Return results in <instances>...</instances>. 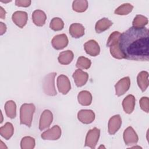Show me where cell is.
<instances>
[{"mask_svg": "<svg viewBox=\"0 0 149 149\" xmlns=\"http://www.w3.org/2000/svg\"><path fill=\"white\" fill-rule=\"evenodd\" d=\"M77 118L81 123L90 124L95 119V113L91 109H81L77 113Z\"/></svg>", "mask_w": 149, "mask_h": 149, "instance_id": "8fae6325", "label": "cell"}, {"mask_svg": "<svg viewBox=\"0 0 149 149\" xmlns=\"http://www.w3.org/2000/svg\"><path fill=\"white\" fill-rule=\"evenodd\" d=\"M122 119L119 115H115L112 116L108 122V130L110 134H114L120 127Z\"/></svg>", "mask_w": 149, "mask_h": 149, "instance_id": "4fadbf2b", "label": "cell"}, {"mask_svg": "<svg viewBox=\"0 0 149 149\" xmlns=\"http://www.w3.org/2000/svg\"><path fill=\"white\" fill-rule=\"evenodd\" d=\"M77 100L81 105L88 106L92 102V95L89 91L83 90L78 94Z\"/></svg>", "mask_w": 149, "mask_h": 149, "instance_id": "44dd1931", "label": "cell"}, {"mask_svg": "<svg viewBox=\"0 0 149 149\" xmlns=\"http://www.w3.org/2000/svg\"><path fill=\"white\" fill-rule=\"evenodd\" d=\"M148 20L147 17L141 15H137L134 18L132 25L133 27L136 29H142L148 24Z\"/></svg>", "mask_w": 149, "mask_h": 149, "instance_id": "d4e9b609", "label": "cell"}, {"mask_svg": "<svg viewBox=\"0 0 149 149\" xmlns=\"http://www.w3.org/2000/svg\"><path fill=\"white\" fill-rule=\"evenodd\" d=\"M109 48H110V53L113 58L118 59H121L125 58V56L120 48L119 43L113 46H111Z\"/></svg>", "mask_w": 149, "mask_h": 149, "instance_id": "1f68e13d", "label": "cell"}, {"mask_svg": "<svg viewBox=\"0 0 149 149\" xmlns=\"http://www.w3.org/2000/svg\"><path fill=\"white\" fill-rule=\"evenodd\" d=\"M5 111L6 116L11 119H13L16 116V105L12 100L6 101L5 104Z\"/></svg>", "mask_w": 149, "mask_h": 149, "instance_id": "cb8c5ba5", "label": "cell"}, {"mask_svg": "<svg viewBox=\"0 0 149 149\" xmlns=\"http://www.w3.org/2000/svg\"><path fill=\"white\" fill-rule=\"evenodd\" d=\"M88 8V2L86 0H76L73 2L72 8L77 12H83Z\"/></svg>", "mask_w": 149, "mask_h": 149, "instance_id": "484cf974", "label": "cell"}, {"mask_svg": "<svg viewBox=\"0 0 149 149\" xmlns=\"http://www.w3.org/2000/svg\"><path fill=\"white\" fill-rule=\"evenodd\" d=\"M91 65V61L84 56H80L78 58L76 66L80 69H88Z\"/></svg>", "mask_w": 149, "mask_h": 149, "instance_id": "f1b7e54d", "label": "cell"}, {"mask_svg": "<svg viewBox=\"0 0 149 149\" xmlns=\"http://www.w3.org/2000/svg\"><path fill=\"white\" fill-rule=\"evenodd\" d=\"M57 87L59 91L63 94H66L71 88L70 82L69 81V78L64 75L61 74L57 78Z\"/></svg>", "mask_w": 149, "mask_h": 149, "instance_id": "9c48e42d", "label": "cell"}, {"mask_svg": "<svg viewBox=\"0 0 149 149\" xmlns=\"http://www.w3.org/2000/svg\"><path fill=\"white\" fill-rule=\"evenodd\" d=\"M137 82L139 88L144 92L148 86V73L146 71L140 72L137 77Z\"/></svg>", "mask_w": 149, "mask_h": 149, "instance_id": "d6986e66", "label": "cell"}, {"mask_svg": "<svg viewBox=\"0 0 149 149\" xmlns=\"http://www.w3.org/2000/svg\"><path fill=\"white\" fill-rule=\"evenodd\" d=\"M112 24L113 23L108 18L103 17L96 22L95 26V31L97 33H101L108 29Z\"/></svg>", "mask_w": 149, "mask_h": 149, "instance_id": "ffe728a7", "label": "cell"}, {"mask_svg": "<svg viewBox=\"0 0 149 149\" xmlns=\"http://www.w3.org/2000/svg\"><path fill=\"white\" fill-rule=\"evenodd\" d=\"M14 128L13 125L10 122H6L0 127V134L6 140H9L13 134Z\"/></svg>", "mask_w": 149, "mask_h": 149, "instance_id": "7402d4cb", "label": "cell"}, {"mask_svg": "<svg viewBox=\"0 0 149 149\" xmlns=\"http://www.w3.org/2000/svg\"><path fill=\"white\" fill-rule=\"evenodd\" d=\"M69 41L67 36L65 34L56 35L53 37L51 41L52 47L57 50L62 49L68 44Z\"/></svg>", "mask_w": 149, "mask_h": 149, "instance_id": "30bf717a", "label": "cell"}, {"mask_svg": "<svg viewBox=\"0 0 149 149\" xmlns=\"http://www.w3.org/2000/svg\"><path fill=\"white\" fill-rule=\"evenodd\" d=\"M149 30L144 27L136 29L133 27L121 34L119 47L125 58L136 61H148Z\"/></svg>", "mask_w": 149, "mask_h": 149, "instance_id": "6da1fadb", "label": "cell"}, {"mask_svg": "<svg viewBox=\"0 0 149 149\" xmlns=\"http://www.w3.org/2000/svg\"><path fill=\"white\" fill-rule=\"evenodd\" d=\"M35 139L30 136H25L20 142L22 149H33L35 147Z\"/></svg>", "mask_w": 149, "mask_h": 149, "instance_id": "83f0119b", "label": "cell"}, {"mask_svg": "<svg viewBox=\"0 0 149 149\" xmlns=\"http://www.w3.org/2000/svg\"><path fill=\"white\" fill-rule=\"evenodd\" d=\"M12 19L16 25L20 28H23L27 23L28 15L24 11H16L13 13Z\"/></svg>", "mask_w": 149, "mask_h": 149, "instance_id": "7c38bea8", "label": "cell"}, {"mask_svg": "<svg viewBox=\"0 0 149 149\" xmlns=\"http://www.w3.org/2000/svg\"><path fill=\"white\" fill-rule=\"evenodd\" d=\"M133 9V6L129 3H125L115 10V13L118 15H126L130 13Z\"/></svg>", "mask_w": 149, "mask_h": 149, "instance_id": "4316f807", "label": "cell"}, {"mask_svg": "<svg viewBox=\"0 0 149 149\" xmlns=\"http://www.w3.org/2000/svg\"><path fill=\"white\" fill-rule=\"evenodd\" d=\"M136 99L134 95L129 94L127 95L122 101V107L124 111L128 114L131 113L135 107Z\"/></svg>", "mask_w": 149, "mask_h": 149, "instance_id": "2e32d148", "label": "cell"}, {"mask_svg": "<svg viewBox=\"0 0 149 149\" xmlns=\"http://www.w3.org/2000/svg\"><path fill=\"white\" fill-rule=\"evenodd\" d=\"M69 33L72 37L79 38L84 34V27L80 23H72L69 27Z\"/></svg>", "mask_w": 149, "mask_h": 149, "instance_id": "ac0fdd59", "label": "cell"}, {"mask_svg": "<svg viewBox=\"0 0 149 149\" xmlns=\"http://www.w3.org/2000/svg\"><path fill=\"white\" fill-rule=\"evenodd\" d=\"M0 34L3 35L6 31V26L2 22H0Z\"/></svg>", "mask_w": 149, "mask_h": 149, "instance_id": "e575fe53", "label": "cell"}, {"mask_svg": "<svg viewBox=\"0 0 149 149\" xmlns=\"http://www.w3.org/2000/svg\"><path fill=\"white\" fill-rule=\"evenodd\" d=\"M64 23L59 17H54L49 24L50 28L54 31H60L63 29Z\"/></svg>", "mask_w": 149, "mask_h": 149, "instance_id": "f546056e", "label": "cell"}, {"mask_svg": "<svg viewBox=\"0 0 149 149\" xmlns=\"http://www.w3.org/2000/svg\"><path fill=\"white\" fill-rule=\"evenodd\" d=\"M0 13H1V15H0L1 18L2 19H4L5 18L6 12H5V10L3 9V8L2 6L0 7Z\"/></svg>", "mask_w": 149, "mask_h": 149, "instance_id": "d590c367", "label": "cell"}, {"mask_svg": "<svg viewBox=\"0 0 149 149\" xmlns=\"http://www.w3.org/2000/svg\"><path fill=\"white\" fill-rule=\"evenodd\" d=\"M61 129L58 125H55L52 127L44 132L41 137L44 140H56L61 137Z\"/></svg>", "mask_w": 149, "mask_h": 149, "instance_id": "52a82bcc", "label": "cell"}, {"mask_svg": "<svg viewBox=\"0 0 149 149\" xmlns=\"http://www.w3.org/2000/svg\"><path fill=\"white\" fill-rule=\"evenodd\" d=\"M47 19V16L45 12L41 10H35L32 13V20L34 24L37 26H42L44 25Z\"/></svg>", "mask_w": 149, "mask_h": 149, "instance_id": "e0dca14e", "label": "cell"}, {"mask_svg": "<svg viewBox=\"0 0 149 149\" xmlns=\"http://www.w3.org/2000/svg\"><path fill=\"white\" fill-rule=\"evenodd\" d=\"M53 120V115L51 111L44 110L41 115L39 122V129L43 130L48 128Z\"/></svg>", "mask_w": 149, "mask_h": 149, "instance_id": "ba28073f", "label": "cell"}, {"mask_svg": "<svg viewBox=\"0 0 149 149\" xmlns=\"http://www.w3.org/2000/svg\"><path fill=\"white\" fill-rule=\"evenodd\" d=\"M72 76L74 83L77 87L84 86L87 83L88 79V73L80 69L76 70L73 73Z\"/></svg>", "mask_w": 149, "mask_h": 149, "instance_id": "9a60e30c", "label": "cell"}, {"mask_svg": "<svg viewBox=\"0 0 149 149\" xmlns=\"http://www.w3.org/2000/svg\"><path fill=\"white\" fill-rule=\"evenodd\" d=\"M123 140L125 144L128 146L136 145L137 143L139 137L132 127L129 126L123 132Z\"/></svg>", "mask_w": 149, "mask_h": 149, "instance_id": "5b68a950", "label": "cell"}, {"mask_svg": "<svg viewBox=\"0 0 149 149\" xmlns=\"http://www.w3.org/2000/svg\"><path fill=\"white\" fill-rule=\"evenodd\" d=\"M56 73L52 72L47 74L43 80V90L45 94L49 96H55L57 93L55 87V77Z\"/></svg>", "mask_w": 149, "mask_h": 149, "instance_id": "3957f363", "label": "cell"}, {"mask_svg": "<svg viewBox=\"0 0 149 149\" xmlns=\"http://www.w3.org/2000/svg\"><path fill=\"white\" fill-rule=\"evenodd\" d=\"M120 36H121V33L119 31H115L113 33H112L110 34L109 38L107 40V46L108 47H110L111 46H113V45L119 43Z\"/></svg>", "mask_w": 149, "mask_h": 149, "instance_id": "4dcf8cb0", "label": "cell"}, {"mask_svg": "<svg viewBox=\"0 0 149 149\" xmlns=\"http://www.w3.org/2000/svg\"><path fill=\"white\" fill-rule=\"evenodd\" d=\"M84 48L86 52L92 56H97L100 52V47L98 42L94 40H90L85 42Z\"/></svg>", "mask_w": 149, "mask_h": 149, "instance_id": "5bb4252c", "label": "cell"}, {"mask_svg": "<svg viewBox=\"0 0 149 149\" xmlns=\"http://www.w3.org/2000/svg\"><path fill=\"white\" fill-rule=\"evenodd\" d=\"M100 135V130L97 127H94L87 133L85 140L84 146H87L91 148L94 149L98 141Z\"/></svg>", "mask_w": 149, "mask_h": 149, "instance_id": "277c9868", "label": "cell"}, {"mask_svg": "<svg viewBox=\"0 0 149 149\" xmlns=\"http://www.w3.org/2000/svg\"><path fill=\"white\" fill-rule=\"evenodd\" d=\"M30 0H16L15 1V4L17 6L21 7H28L31 4Z\"/></svg>", "mask_w": 149, "mask_h": 149, "instance_id": "836d02e7", "label": "cell"}, {"mask_svg": "<svg viewBox=\"0 0 149 149\" xmlns=\"http://www.w3.org/2000/svg\"><path fill=\"white\" fill-rule=\"evenodd\" d=\"M141 109L144 112L148 113L149 111V100L147 97H143L139 101Z\"/></svg>", "mask_w": 149, "mask_h": 149, "instance_id": "d6a6232c", "label": "cell"}, {"mask_svg": "<svg viewBox=\"0 0 149 149\" xmlns=\"http://www.w3.org/2000/svg\"><path fill=\"white\" fill-rule=\"evenodd\" d=\"M35 109L36 107L33 104L25 103L22 105L20 109V124L31 127Z\"/></svg>", "mask_w": 149, "mask_h": 149, "instance_id": "7a4b0ae2", "label": "cell"}, {"mask_svg": "<svg viewBox=\"0 0 149 149\" xmlns=\"http://www.w3.org/2000/svg\"><path fill=\"white\" fill-rule=\"evenodd\" d=\"M130 86V79L129 77H125L120 79L115 85V94L119 97L123 95L129 89Z\"/></svg>", "mask_w": 149, "mask_h": 149, "instance_id": "8992f818", "label": "cell"}, {"mask_svg": "<svg viewBox=\"0 0 149 149\" xmlns=\"http://www.w3.org/2000/svg\"><path fill=\"white\" fill-rule=\"evenodd\" d=\"M74 57L73 53L70 50H66L61 52L58 58V62L62 65H68L73 60Z\"/></svg>", "mask_w": 149, "mask_h": 149, "instance_id": "603a6c76", "label": "cell"}]
</instances>
